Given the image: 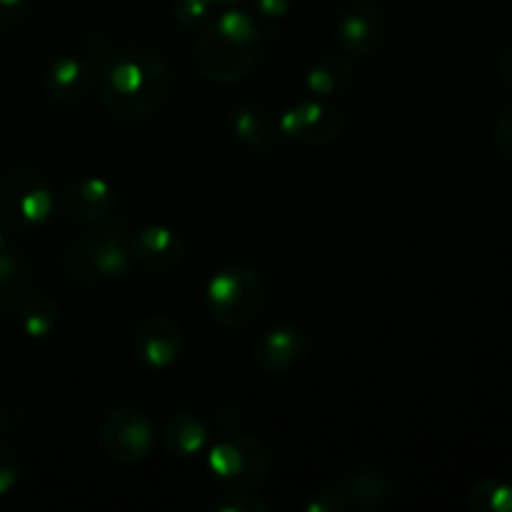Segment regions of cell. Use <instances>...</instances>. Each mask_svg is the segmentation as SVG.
I'll return each mask as SVG.
<instances>
[{"label": "cell", "mask_w": 512, "mask_h": 512, "mask_svg": "<svg viewBox=\"0 0 512 512\" xmlns=\"http://www.w3.org/2000/svg\"><path fill=\"white\" fill-rule=\"evenodd\" d=\"M58 303L45 293H28L18 305V323L28 338H48L58 325Z\"/></svg>", "instance_id": "18"}, {"label": "cell", "mask_w": 512, "mask_h": 512, "mask_svg": "<svg viewBox=\"0 0 512 512\" xmlns=\"http://www.w3.org/2000/svg\"><path fill=\"white\" fill-rule=\"evenodd\" d=\"M133 230L125 220H113L98 233L88 235L65 255V270L78 280L123 278L133 265L130 253Z\"/></svg>", "instance_id": "4"}, {"label": "cell", "mask_w": 512, "mask_h": 512, "mask_svg": "<svg viewBox=\"0 0 512 512\" xmlns=\"http://www.w3.org/2000/svg\"><path fill=\"white\" fill-rule=\"evenodd\" d=\"M265 305V285L248 265H225L205 288V308L223 328H245Z\"/></svg>", "instance_id": "3"}, {"label": "cell", "mask_w": 512, "mask_h": 512, "mask_svg": "<svg viewBox=\"0 0 512 512\" xmlns=\"http://www.w3.org/2000/svg\"><path fill=\"white\" fill-rule=\"evenodd\" d=\"M243 3V0H213L215 8H233V5Z\"/></svg>", "instance_id": "30"}, {"label": "cell", "mask_w": 512, "mask_h": 512, "mask_svg": "<svg viewBox=\"0 0 512 512\" xmlns=\"http://www.w3.org/2000/svg\"><path fill=\"white\" fill-rule=\"evenodd\" d=\"M95 85L93 65L78 55H60L45 73V90L60 103H80Z\"/></svg>", "instance_id": "14"}, {"label": "cell", "mask_w": 512, "mask_h": 512, "mask_svg": "<svg viewBox=\"0 0 512 512\" xmlns=\"http://www.w3.org/2000/svg\"><path fill=\"white\" fill-rule=\"evenodd\" d=\"M468 508L473 512H512V485L503 480H480L470 488Z\"/></svg>", "instance_id": "21"}, {"label": "cell", "mask_w": 512, "mask_h": 512, "mask_svg": "<svg viewBox=\"0 0 512 512\" xmlns=\"http://www.w3.org/2000/svg\"><path fill=\"white\" fill-rule=\"evenodd\" d=\"M135 358L140 365L148 370H168L178 363L180 353H183V333L180 325L168 315H153V318L143 320L140 328L135 330Z\"/></svg>", "instance_id": "10"}, {"label": "cell", "mask_w": 512, "mask_h": 512, "mask_svg": "<svg viewBox=\"0 0 512 512\" xmlns=\"http://www.w3.org/2000/svg\"><path fill=\"white\" fill-rule=\"evenodd\" d=\"M30 0H0V28L18 23L28 10Z\"/></svg>", "instance_id": "28"}, {"label": "cell", "mask_w": 512, "mask_h": 512, "mask_svg": "<svg viewBox=\"0 0 512 512\" xmlns=\"http://www.w3.org/2000/svg\"><path fill=\"white\" fill-rule=\"evenodd\" d=\"M130 253L135 263H140L148 270H170L183 260L185 243L178 230L168 225H145L130 238Z\"/></svg>", "instance_id": "12"}, {"label": "cell", "mask_w": 512, "mask_h": 512, "mask_svg": "<svg viewBox=\"0 0 512 512\" xmlns=\"http://www.w3.org/2000/svg\"><path fill=\"white\" fill-rule=\"evenodd\" d=\"M260 45L263 35L258 20L245 10L223 8V13L208 20L200 33L195 63L200 73L213 83H238L258 63Z\"/></svg>", "instance_id": "2"}, {"label": "cell", "mask_w": 512, "mask_h": 512, "mask_svg": "<svg viewBox=\"0 0 512 512\" xmlns=\"http://www.w3.org/2000/svg\"><path fill=\"white\" fill-rule=\"evenodd\" d=\"M155 430L148 415L138 408H118L108 413L100 428V448L113 463H143L153 453Z\"/></svg>", "instance_id": "7"}, {"label": "cell", "mask_w": 512, "mask_h": 512, "mask_svg": "<svg viewBox=\"0 0 512 512\" xmlns=\"http://www.w3.org/2000/svg\"><path fill=\"white\" fill-rule=\"evenodd\" d=\"M495 148H498V153L503 155V158L512 160V100L500 108L498 113V120H495Z\"/></svg>", "instance_id": "25"}, {"label": "cell", "mask_w": 512, "mask_h": 512, "mask_svg": "<svg viewBox=\"0 0 512 512\" xmlns=\"http://www.w3.org/2000/svg\"><path fill=\"white\" fill-rule=\"evenodd\" d=\"M208 510L213 512H270L273 505L263 500L255 493H245V490H228L220 498L210 500Z\"/></svg>", "instance_id": "22"}, {"label": "cell", "mask_w": 512, "mask_h": 512, "mask_svg": "<svg viewBox=\"0 0 512 512\" xmlns=\"http://www.w3.org/2000/svg\"><path fill=\"white\" fill-rule=\"evenodd\" d=\"M295 0H253L255 13L263 20H283L293 10Z\"/></svg>", "instance_id": "27"}, {"label": "cell", "mask_w": 512, "mask_h": 512, "mask_svg": "<svg viewBox=\"0 0 512 512\" xmlns=\"http://www.w3.org/2000/svg\"><path fill=\"white\" fill-rule=\"evenodd\" d=\"M353 83V65L343 55H323L315 60L305 73V88L308 93L328 98V95L343 93Z\"/></svg>", "instance_id": "17"}, {"label": "cell", "mask_w": 512, "mask_h": 512, "mask_svg": "<svg viewBox=\"0 0 512 512\" xmlns=\"http://www.w3.org/2000/svg\"><path fill=\"white\" fill-rule=\"evenodd\" d=\"M348 508L345 503V495L340 490H318V493L310 498V503L305 505L308 512H343Z\"/></svg>", "instance_id": "26"}, {"label": "cell", "mask_w": 512, "mask_h": 512, "mask_svg": "<svg viewBox=\"0 0 512 512\" xmlns=\"http://www.w3.org/2000/svg\"><path fill=\"white\" fill-rule=\"evenodd\" d=\"M230 133L248 148L265 150L278 138V123L258 103H243L230 113Z\"/></svg>", "instance_id": "16"}, {"label": "cell", "mask_w": 512, "mask_h": 512, "mask_svg": "<svg viewBox=\"0 0 512 512\" xmlns=\"http://www.w3.org/2000/svg\"><path fill=\"white\" fill-rule=\"evenodd\" d=\"M268 445L250 433L225 430L223 438L208 450V468L228 490H253L265 483L270 473Z\"/></svg>", "instance_id": "5"}, {"label": "cell", "mask_w": 512, "mask_h": 512, "mask_svg": "<svg viewBox=\"0 0 512 512\" xmlns=\"http://www.w3.org/2000/svg\"><path fill=\"white\" fill-rule=\"evenodd\" d=\"M5 245H8V243H5V238H3V233H0V250H3V248H5Z\"/></svg>", "instance_id": "31"}, {"label": "cell", "mask_w": 512, "mask_h": 512, "mask_svg": "<svg viewBox=\"0 0 512 512\" xmlns=\"http://www.w3.org/2000/svg\"><path fill=\"white\" fill-rule=\"evenodd\" d=\"M115 205H118V195H115L113 183L105 178L78 180L65 193V210L70 213V218L83 225L105 220L113 213Z\"/></svg>", "instance_id": "13"}, {"label": "cell", "mask_w": 512, "mask_h": 512, "mask_svg": "<svg viewBox=\"0 0 512 512\" xmlns=\"http://www.w3.org/2000/svg\"><path fill=\"white\" fill-rule=\"evenodd\" d=\"M170 85L168 65L150 48H115L100 65V98L120 120L148 118L168 100Z\"/></svg>", "instance_id": "1"}, {"label": "cell", "mask_w": 512, "mask_h": 512, "mask_svg": "<svg viewBox=\"0 0 512 512\" xmlns=\"http://www.w3.org/2000/svg\"><path fill=\"white\" fill-rule=\"evenodd\" d=\"M345 493L360 505V508H378L390 498V483L378 470H358L345 480Z\"/></svg>", "instance_id": "20"}, {"label": "cell", "mask_w": 512, "mask_h": 512, "mask_svg": "<svg viewBox=\"0 0 512 512\" xmlns=\"http://www.w3.org/2000/svg\"><path fill=\"white\" fill-rule=\"evenodd\" d=\"M308 353V335L295 323H275L258 335L253 358L263 373H288Z\"/></svg>", "instance_id": "11"}, {"label": "cell", "mask_w": 512, "mask_h": 512, "mask_svg": "<svg viewBox=\"0 0 512 512\" xmlns=\"http://www.w3.org/2000/svg\"><path fill=\"white\" fill-rule=\"evenodd\" d=\"M20 480V460L10 445L0 443V498L10 493Z\"/></svg>", "instance_id": "24"}, {"label": "cell", "mask_w": 512, "mask_h": 512, "mask_svg": "<svg viewBox=\"0 0 512 512\" xmlns=\"http://www.w3.org/2000/svg\"><path fill=\"white\" fill-rule=\"evenodd\" d=\"M55 210L53 188L38 170H8L0 175V223L18 233L38 230Z\"/></svg>", "instance_id": "6"}, {"label": "cell", "mask_w": 512, "mask_h": 512, "mask_svg": "<svg viewBox=\"0 0 512 512\" xmlns=\"http://www.w3.org/2000/svg\"><path fill=\"white\" fill-rule=\"evenodd\" d=\"M160 443L173 458H195L210 443L208 425L190 413H178L160 428Z\"/></svg>", "instance_id": "15"}, {"label": "cell", "mask_w": 512, "mask_h": 512, "mask_svg": "<svg viewBox=\"0 0 512 512\" xmlns=\"http://www.w3.org/2000/svg\"><path fill=\"white\" fill-rule=\"evenodd\" d=\"M498 70H500V78L512 88V48L505 50L498 60Z\"/></svg>", "instance_id": "29"}, {"label": "cell", "mask_w": 512, "mask_h": 512, "mask_svg": "<svg viewBox=\"0 0 512 512\" xmlns=\"http://www.w3.org/2000/svg\"><path fill=\"white\" fill-rule=\"evenodd\" d=\"M213 0H175L173 18L180 28L195 30L205 25L213 15Z\"/></svg>", "instance_id": "23"}, {"label": "cell", "mask_w": 512, "mask_h": 512, "mask_svg": "<svg viewBox=\"0 0 512 512\" xmlns=\"http://www.w3.org/2000/svg\"><path fill=\"white\" fill-rule=\"evenodd\" d=\"M385 13L373 0H358L348 5L335 25V40L340 50L355 58H368L380 48L385 38Z\"/></svg>", "instance_id": "9"}, {"label": "cell", "mask_w": 512, "mask_h": 512, "mask_svg": "<svg viewBox=\"0 0 512 512\" xmlns=\"http://www.w3.org/2000/svg\"><path fill=\"white\" fill-rule=\"evenodd\" d=\"M30 293V273L15 250L5 245L0 250V305L3 308H18Z\"/></svg>", "instance_id": "19"}, {"label": "cell", "mask_w": 512, "mask_h": 512, "mask_svg": "<svg viewBox=\"0 0 512 512\" xmlns=\"http://www.w3.org/2000/svg\"><path fill=\"white\" fill-rule=\"evenodd\" d=\"M345 115L323 100H305L278 118V133L298 145H328L343 135Z\"/></svg>", "instance_id": "8"}]
</instances>
